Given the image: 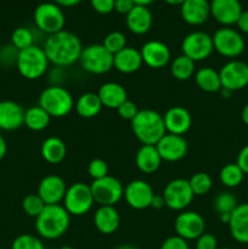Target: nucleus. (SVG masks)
<instances>
[{
  "mask_svg": "<svg viewBox=\"0 0 248 249\" xmlns=\"http://www.w3.org/2000/svg\"><path fill=\"white\" fill-rule=\"evenodd\" d=\"M241 118H242V122L248 126V104L243 107L242 113H241Z\"/></svg>",
  "mask_w": 248,
  "mask_h": 249,
  "instance_id": "nucleus-53",
  "label": "nucleus"
},
{
  "mask_svg": "<svg viewBox=\"0 0 248 249\" xmlns=\"http://www.w3.org/2000/svg\"><path fill=\"white\" fill-rule=\"evenodd\" d=\"M102 45L114 56L119 51L123 50L124 48H126V38L122 32H111V33H108L105 36Z\"/></svg>",
  "mask_w": 248,
  "mask_h": 249,
  "instance_id": "nucleus-39",
  "label": "nucleus"
},
{
  "mask_svg": "<svg viewBox=\"0 0 248 249\" xmlns=\"http://www.w3.org/2000/svg\"><path fill=\"white\" fill-rule=\"evenodd\" d=\"M165 207L172 211H184L192 203L195 195L190 187L189 180L174 179L167 184L163 191Z\"/></svg>",
  "mask_w": 248,
  "mask_h": 249,
  "instance_id": "nucleus-12",
  "label": "nucleus"
},
{
  "mask_svg": "<svg viewBox=\"0 0 248 249\" xmlns=\"http://www.w3.org/2000/svg\"><path fill=\"white\" fill-rule=\"evenodd\" d=\"M45 206L46 204L44 203L38 194L27 195L22 201V209L27 215L32 216V218H36L44 211Z\"/></svg>",
  "mask_w": 248,
  "mask_h": 249,
  "instance_id": "nucleus-38",
  "label": "nucleus"
},
{
  "mask_svg": "<svg viewBox=\"0 0 248 249\" xmlns=\"http://www.w3.org/2000/svg\"><path fill=\"white\" fill-rule=\"evenodd\" d=\"M164 1L169 5H174V6H181L185 0H164Z\"/></svg>",
  "mask_w": 248,
  "mask_h": 249,
  "instance_id": "nucleus-56",
  "label": "nucleus"
},
{
  "mask_svg": "<svg viewBox=\"0 0 248 249\" xmlns=\"http://www.w3.org/2000/svg\"><path fill=\"white\" fill-rule=\"evenodd\" d=\"M49 62L43 48L33 45L19 51L16 67L19 74L28 80H35L43 77L48 71Z\"/></svg>",
  "mask_w": 248,
  "mask_h": 249,
  "instance_id": "nucleus-5",
  "label": "nucleus"
},
{
  "mask_svg": "<svg viewBox=\"0 0 248 249\" xmlns=\"http://www.w3.org/2000/svg\"><path fill=\"white\" fill-rule=\"evenodd\" d=\"M24 109L11 100L0 101V129L12 131L24 125Z\"/></svg>",
  "mask_w": 248,
  "mask_h": 249,
  "instance_id": "nucleus-22",
  "label": "nucleus"
},
{
  "mask_svg": "<svg viewBox=\"0 0 248 249\" xmlns=\"http://www.w3.org/2000/svg\"><path fill=\"white\" fill-rule=\"evenodd\" d=\"M7 152V143L5 141V139L0 135V160L5 157Z\"/></svg>",
  "mask_w": 248,
  "mask_h": 249,
  "instance_id": "nucleus-52",
  "label": "nucleus"
},
{
  "mask_svg": "<svg viewBox=\"0 0 248 249\" xmlns=\"http://www.w3.org/2000/svg\"><path fill=\"white\" fill-rule=\"evenodd\" d=\"M196 71V62L185 55L177 56L170 63V73L177 80H189Z\"/></svg>",
  "mask_w": 248,
  "mask_h": 249,
  "instance_id": "nucleus-33",
  "label": "nucleus"
},
{
  "mask_svg": "<svg viewBox=\"0 0 248 249\" xmlns=\"http://www.w3.org/2000/svg\"><path fill=\"white\" fill-rule=\"evenodd\" d=\"M50 121L51 117L39 105L29 107L24 112V125L33 131H41L46 129L50 124Z\"/></svg>",
  "mask_w": 248,
  "mask_h": 249,
  "instance_id": "nucleus-32",
  "label": "nucleus"
},
{
  "mask_svg": "<svg viewBox=\"0 0 248 249\" xmlns=\"http://www.w3.org/2000/svg\"><path fill=\"white\" fill-rule=\"evenodd\" d=\"M135 2V5H142V6H148L150 4H152L155 0H133Z\"/></svg>",
  "mask_w": 248,
  "mask_h": 249,
  "instance_id": "nucleus-55",
  "label": "nucleus"
},
{
  "mask_svg": "<svg viewBox=\"0 0 248 249\" xmlns=\"http://www.w3.org/2000/svg\"><path fill=\"white\" fill-rule=\"evenodd\" d=\"M11 249H45L44 248V243L41 240L36 236L28 235V233H23V235L17 236L12 242Z\"/></svg>",
  "mask_w": 248,
  "mask_h": 249,
  "instance_id": "nucleus-40",
  "label": "nucleus"
},
{
  "mask_svg": "<svg viewBox=\"0 0 248 249\" xmlns=\"http://www.w3.org/2000/svg\"><path fill=\"white\" fill-rule=\"evenodd\" d=\"M236 26H237L238 32L240 33L248 34V10H243L242 14L238 17L237 22H236Z\"/></svg>",
  "mask_w": 248,
  "mask_h": 249,
  "instance_id": "nucleus-49",
  "label": "nucleus"
},
{
  "mask_svg": "<svg viewBox=\"0 0 248 249\" xmlns=\"http://www.w3.org/2000/svg\"><path fill=\"white\" fill-rule=\"evenodd\" d=\"M19 51L12 44H7L0 48V65L9 67L11 65H16L17 57Z\"/></svg>",
  "mask_w": 248,
  "mask_h": 249,
  "instance_id": "nucleus-42",
  "label": "nucleus"
},
{
  "mask_svg": "<svg viewBox=\"0 0 248 249\" xmlns=\"http://www.w3.org/2000/svg\"><path fill=\"white\" fill-rule=\"evenodd\" d=\"M150 207L153 209H157V211H159V209H162L163 207H165V202L162 195H156V194L153 195Z\"/></svg>",
  "mask_w": 248,
  "mask_h": 249,
  "instance_id": "nucleus-50",
  "label": "nucleus"
},
{
  "mask_svg": "<svg viewBox=\"0 0 248 249\" xmlns=\"http://www.w3.org/2000/svg\"><path fill=\"white\" fill-rule=\"evenodd\" d=\"M116 249H138V248L130 245H123V246H119V247H117Z\"/></svg>",
  "mask_w": 248,
  "mask_h": 249,
  "instance_id": "nucleus-57",
  "label": "nucleus"
},
{
  "mask_svg": "<svg viewBox=\"0 0 248 249\" xmlns=\"http://www.w3.org/2000/svg\"><path fill=\"white\" fill-rule=\"evenodd\" d=\"M189 184L192 190V194L195 196H203V195H207L212 190V186H213L211 175L204 172L195 173L189 179Z\"/></svg>",
  "mask_w": 248,
  "mask_h": 249,
  "instance_id": "nucleus-35",
  "label": "nucleus"
},
{
  "mask_svg": "<svg viewBox=\"0 0 248 249\" xmlns=\"http://www.w3.org/2000/svg\"><path fill=\"white\" fill-rule=\"evenodd\" d=\"M237 206L238 204L236 197L233 196L231 192L228 191L220 192V194L214 198L213 202L214 211L216 212V214H218L219 216L224 215V214H231L235 211V208Z\"/></svg>",
  "mask_w": 248,
  "mask_h": 249,
  "instance_id": "nucleus-36",
  "label": "nucleus"
},
{
  "mask_svg": "<svg viewBox=\"0 0 248 249\" xmlns=\"http://www.w3.org/2000/svg\"><path fill=\"white\" fill-rule=\"evenodd\" d=\"M165 130L174 135H184L192 126V117L186 108L173 106L163 116Z\"/></svg>",
  "mask_w": 248,
  "mask_h": 249,
  "instance_id": "nucleus-20",
  "label": "nucleus"
},
{
  "mask_svg": "<svg viewBox=\"0 0 248 249\" xmlns=\"http://www.w3.org/2000/svg\"><path fill=\"white\" fill-rule=\"evenodd\" d=\"M126 27L131 33L136 36L146 34L151 29L153 23V17L148 6L135 5L130 12L125 16Z\"/></svg>",
  "mask_w": 248,
  "mask_h": 249,
  "instance_id": "nucleus-24",
  "label": "nucleus"
},
{
  "mask_svg": "<svg viewBox=\"0 0 248 249\" xmlns=\"http://www.w3.org/2000/svg\"><path fill=\"white\" fill-rule=\"evenodd\" d=\"M41 157L49 164H60L67 155L66 143L60 138L51 136L44 140L41 145Z\"/></svg>",
  "mask_w": 248,
  "mask_h": 249,
  "instance_id": "nucleus-29",
  "label": "nucleus"
},
{
  "mask_svg": "<svg viewBox=\"0 0 248 249\" xmlns=\"http://www.w3.org/2000/svg\"><path fill=\"white\" fill-rule=\"evenodd\" d=\"M88 173L92 180H99L108 175V165L101 158H95L88 165Z\"/></svg>",
  "mask_w": 248,
  "mask_h": 249,
  "instance_id": "nucleus-41",
  "label": "nucleus"
},
{
  "mask_svg": "<svg viewBox=\"0 0 248 249\" xmlns=\"http://www.w3.org/2000/svg\"><path fill=\"white\" fill-rule=\"evenodd\" d=\"M71 215L61 204L45 206L44 211L35 218V230L45 240H57L67 232Z\"/></svg>",
  "mask_w": 248,
  "mask_h": 249,
  "instance_id": "nucleus-2",
  "label": "nucleus"
},
{
  "mask_svg": "<svg viewBox=\"0 0 248 249\" xmlns=\"http://www.w3.org/2000/svg\"><path fill=\"white\" fill-rule=\"evenodd\" d=\"M75 111L82 118H94L101 112L102 102L97 92H84L75 102Z\"/></svg>",
  "mask_w": 248,
  "mask_h": 249,
  "instance_id": "nucleus-30",
  "label": "nucleus"
},
{
  "mask_svg": "<svg viewBox=\"0 0 248 249\" xmlns=\"http://www.w3.org/2000/svg\"><path fill=\"white\" fill-rule=\"evenodd\" d=\"M219 92H220V95L224 97V99H230V97L232 96V94H233L231 90L225 89V88H221L220 91H219Z\"/></svg>",
  "mask_w": 248,
  "mask_h": 249,
  "instance_id": "nucleus-54",
  "label": "nucleus"
},
{
  "mask_svg": "<svg viewBox=\"0 0 248 249\" xmlns=\"http://www.w3.org/2000/svg\"><path fill=\"white\" fill-rule=\"evenodd\" d=\"M114 56L102 44L83 48L79 62L83 70L91 74H105L113 68Z\"/></svg>",
  "mask_w": 248,
  "mask_h": 249,
  "instance_id": "nucleus-6",
  "label": "nucleus"
},
{
  "mask_svg": "<svg viewBox=\"0 0 248 249\" xmlns=\"http://www.w3.org/2000/svg\"><path fill=\"white\" fill-rule=\"evenodd\" d=\"M121 224V216L114 206H100L94 214V225L104 235L116 232Z\"/></svg>",
  "mask_w": 248,
  "mask_h": 249,
  "instance_id": "nucleus-25",
  "label": "nucleus"
},
{
  "mask_svg": "<svg viewBox=\"0 0 248 249\" xmlns=\"http://www.w3.org/2000/svg\"><path fill=\"white\" fill-rule=\"evenodd\" d=\"M142 63L140 50L131 48V46H126L114 55L113 67L123 74H131L140 70Z\"/></svg>",
  "mask_w": 248,
  "mask_h": 249,
  "instance_id": "nucleus-26",
  "label": "nucleus"
},
{
  "mask_svg": "<svg viewBox=\"0 0 248 249\" xmlns=\"http://www.w3.org/2000/svg\"><path fill=\"white\" fill-rule=\"evenodd\" d=\"M97 95L101 100L102 106L111 109H117L123 102L128 100V94L124 87L114 82L102 84L97 91Z\"/></svg>",
  "mask_w": 248,
  "mask_h": 249,
  "instance_id": "nucleus-27",
  "label": "nucleus"
},
{
  "mask_svg": "<svg viewBox=\"0 0 248 249\" xmlns=\"http://www.w3.org/2000/svg\"><path fill=\"white\" fill-rule=\"evenodd\" d=\"M82 0H53L55 4H57L61 7H72L78 5Z\"/></svg>",
  "mask_w": 248,
  "mask_h": 249,
  "instance_id": "nucleus-51",
  "label": "nucleus"
},
{
  "mask_svg": "<svg viewBox=\"0 0 248 249\" xmlns=\"http://www.w3.org/2000/svg\"><path fill=\"white\" fill-rule=\"evenodd\" d=\"M182 55L195 62L207 60L214 51L212 36L202 31H195L187 34L181 43Z\"/></svg>",
  "mask_w": 248,
  "mask_h": 249,
  "instance_id": "nucleus-11",
  "label": "nucleus"
},
{
  "mask_svg": "<svg viewBox=\"0 0 248 249\" xmlns=\"http://www.w3.org/2000/svg\"><path fill=\"white\" fill-rule=\"evenodd\" d=\"M197 87L206 92H219L221 89L220 75L212 67H202L195 73Z\"/></svg>",
  "mask_w": 248,
  "mask_h": 249,
  "instance_id": "nucleus-31",
  "label": "nucleus"
},
{
  "mask_svg": "<svg viewBox=\"0 0 248 249\" xmlns=\"http://www.w3.org/2000/svg\"><path fill=\"white\" fill-rule=\"evenodd\" d=\"M218 249H232V248H229V247H223V248H218Z\"/></svg>",
  "mask_w": 248,
  "mask_h": 249,
  "instance_id": "nucleus-59",
  "label": "nucleus"
},
{
  "mask_svg": "<svg viewBox=\"0 0 248 249\" xmlns=\"http://www.w3.org/2000/svg\"><path fill=\"white\" fill-rule=\"evenodd\" d=\"M236 163H237L238 167L242 169L245 175L248 174V145H246L245 147H242V150L240 151Z\"/></svg>",
  "mask_w": 248,
  "mask_h": 249,
  "instance_id": "nucleus-48",
  "label": "nucleus"
},
{
  "mask_svg": "<svg viewBox=\"0 0 248 249\" xmlns=\"http://www.w3.org/2000/svg\"><path fill=\"white\" fill-rule=\"evenodd\" d=\"M221 88L232 92L245 89L248 85V65L240 60H231L226 62L219 71Z\"/></svg>",
  "mask_w": 248,
  "mask_h": 249,
  "instance_id": "nucleus-13",
  "label": "nucleus"
},
{
  "mask_svg": "<svg viewBox=\"0 0 248 249\" xmlns=\"http://www.w3.org/2000/svg\"><path fill=\"white\" fill-rule=\"evenodd\" d=\"M139 111H140V109L138 108V106H136L133 101H130V100H126L125 102H123V104L117 108V112H118L119 117H121L122 119L130 122L135 118L136 114L139 113Z\"/></svg>",
  "mask_w": 248,
  "mask_h": 249,
  "instance_id": "nucleus-43",
  "label": "nucleus"
},
{
  "mask_svg": "<svg viewBox=\"0 0 248 249\" xmlns=\"http://www.w3.org/2000/svg\"><path fill=\"white\" fill-rule=\"evenodd\" d=\"M214 50L224 57L235 60L245 51L246 43L242 34L231 27H221L214 32L213 36Z\"/></svg>",
  "mask_w": 248,
  "mask_h": 249,
  "instance_id": "nucleus-7",
  "label": "nucleus"
},
{
  "mask_svg": "<svg viewBox=\"0 0 248 249\" xmlns=\"http://www.w3.org/2000/svg\"><path fill=\"white\" fill-rule=\"evenodd\" d=\"M155 195L153 189L148 182L143 180H133L124 189L123 197L129 207L133 209H146L151 206V201Z\"/></svg>",
  "mask_w": 248,
  "mask_h": 249,
  "instance_id": "nucleus-15",
  "label": "nucleus"
},
{
  "mask_svg": "<svg viewBox=\"0 0 248 249\" xmlns=\"http://www.w3.org/2000/svg\"><path fill=\"white\" fill-rule=\"evenodd\" d=\"M66 191L67 186L62 178L58 175H48L40 181L36 194L46 206H50V204H60L61 202H63Z\"/></svg>",
  "mask_w": 248,
  "mask_h": 249,
  "instance_id": "nucleus-19",
  "label": "nucleus"
},
{
  "mask_svg": "<svg viewBox=\"0 0 248 249\" xmlns=\"http://www.w3.org/2000/svg\"><path fill=\"white\" fill-rule=\"evenodd\" d=\"M130 123L134 135L142 145H156L167 134L163 116L153 109H141Z\"/></svg>",
  "mask_w": 248,
  "mask_h": 249,
  "instance_id": "nucleus-3",
  "label": "nucleus"
},
{
  "mask_svg": "<svg viewBox=\"0 0 248 249\" xmlns=\"http://www.w3.org/2000/svg\"><path fill=\"white\" fill-rule=\"evenodd\" d=\"M228 225L236 242L248 245V203H241L236 207Z\"/></svg>",
  "mask_w": 248,
  "mask_h": 249,
  "instance_id": "nucleus-23",
  "label": "nucleus"
},
{
  "mask_svg": "<svg viewBox=\"0 0 248 249\" xmlns=\"http://www.w3.org/2000/svg\"><path fill=\"white\" fill-rule=\"evenodd\" d=\"M219 178H220V181L224 186L233 189V187H237L242 184L245 173L238 167L237 163H228L221 168Z\"/></svg>",
  "mask_w": 248,
  "mask_h": 249,
  "instance_id": "nucleus-34",
  "label": "nucleus"
},
{
  "mask_svg": "<svg viewBox=\"0 0 248 249\" xmlns=\"http://www.w3.org/2000/svg\"><path fill=\"white\" fill-rule=\"evenodd\" d=\"M60 249H74V248L70 247V246H63V247H61Z\"/></svg>",
  "mask_w": 248,
  "mask_h": 249,
  "instance_id": "nucleus-58",
  "label": "nucleus"
},
{
  "mask_svg": "<svg viewBox=\"0 0 248 249\" xmlns=\"http://www.w3.org/2000/svg\"><path fill=\"white\" fill-rule=\"evenodd\" d=\"M196 249H218V241L215 236L204 232L196 240Z\"/></svg>",
  "mask_w": 248,
  "mask_h": 249,
  "instance_id": "nucleus-45",
  "label": "nucleus"
},
{
  "mask_svg": "<svg viewBox=\"0 0 248 249\" xmlns=\"http://www.w3.org/2000/svg\"><path fill=\"white\" fill-rule=\"evenodd\" d=\"M34 23L39 31L50 34L63 31L66 17L61 6L55 2H41L34 10Z\"/></svg>",
  "mask_w": 248,
  "mask_h": 249,
  "instance_id": "nucleus-9",
  "label": "nucleus"
},
{
  "mask_svg": "<svg viewBox=\"0 0 248 249\" xmlns=\"http://www.w3.org/2000/svg\"><path fill=\"white\" fill-rule=\"evenodd\" d=\"M135 6V2L133 0H116L114 1V11L121 15H128Z\"/></svg>",
  "mask_w": 248,
  "mask_h": 249,
  "instance_id": "nucleus-47",
  "label": "nucleus"
},
{
  "mask_svg": "<svg viewBox=\"0 0 248 249\" xmlns=\"http://www.w3.org/2000/svg\"><path fill=\"white\" fill-rule=\"evenodd\" d=\"M114 1L116 0H90V5L97 14L108 15L114 11Z\"/></svg>",
  "mask_w": 248,
  "mask_h": 249,
  "instance_id": "nucleus-44",
  "label": "nucleus"
},
{
  "mask_svg": "<svg viewBox=\"0 0 248 249\" xmlns=\"http://www.w3.org/2000/svg\"><path fill=\"white\" fill-rule=\"evenodd\" d=\"M160 249H189V243L177 235L170 236L162 243Z\"/></svg>",
  "mask_w": 248,
  "mask_h": 249,
  "instance_id": "nucleus-46",
  "label": "nucleus"
},
{
  "mask_svg": "<svg viewBox=\"0 0 248 249\" xmlns=\"http://www.w3.org/2000/svg\"><path fill=\"white\" fill-rule=\"evenodd\" d=\"M142 62L153 70L165 67L170 61V50L159 40L146 41L140 49Z\"/></svg>",
  "mask_w": 248,
  "mask_h": 249,
  "instance_id": "nucleus-18",
  "label": "nucleus"
},
{
  "mask_svg": "<svg viewBox=\"0 0 248 249\" xmlns=\"http://www.w3.org/2000/svg\"><path fill=\"white\" fill-rule=\"evenodd\" d=\"M175 232L186 241L197 240L206 230V221L197 212H182L177 216L174 223Z\"/></svg>",
  "mask_w": 248,
  "mask_h": 249,
  "instance_id": "nucleus-14",
  "label": "nucleus"
},
{
  "mask_svg": "<svg viewBox=\"0 0 248 249\" xmlns=\"http://www.w3.org/2000/svg\"><path fill=\"white\" fill-rule=\"evenodd\" d=\"M95 201L90 190V185H85L84 182H75L67 187L63 198V207L70 215H85L89 213Z\"/></svg>",
  "mask_w": 248,
  "mask_h": 249,
  "instance_id": "nucleus-8",
  "label": "nucleus"
},
{
  "mask_svg": "<svg viewBox=\"0 0 248 249\" xmlns=\"http://www.w3.org/2000/svg\"><path fill=\"white\" fill-rule=\"evenodd\" d=\"M0 249H1V247H0Z\"/></svg>",
  "mask_w": 248,
  "mask_h": 249,
  "instance_id": "nucleus-60",
  "label": "nucleus"
},
{
  "mask_svg": "<svg viewBox=\"0 0 248 249\" xmlns=\"http://www.w3.org/2000/svg\"><path fill=\"white\" fill-rule=\"evenodd\" d=\"M180 14L190 26H201L211 16V2L208 0H185L180 6Z\"/></svg>",
  "mask_w": 248,
  "mask_h": 249,
  "instance_id": "nucleus-21",
  "label": "nucleus"
},
{
  "mask_svg": "<svg viewBox=\"0 0 248 249\" xmlns=\"http://www.w3.org/2000/svg\"><path fill=\"white\" fill-rule=\"evenodd\" d=\"M135 163L141 173L153 174L159 169L162 158L155 145H142L136 153Z\"/></svg>",
  "mask_w": 248,
  "mask_h": 249,
  "instance_id": "nucleus-28",
  "label": "nucleus"
},
{
  "mask_svg": "<svg viewBox=\"0 0 248 249\" xmlns=\"http://www.w3.org/2000/svg\"><path fill=\"white\" fill-rule=\"evenodd\" d=\"M43 49L49 62L55 67L65 68L79 61L83 45L77 34L63 29L48 36Z\"/></svg>",
  "mask_w": 248,
  "mask_h": 249,
  "instance_id": "nucleus-1",
  "label": "nucleus"
},
{
  "mask_svg": "<svg viewBox=\"0 0 248 249\" xmlns=\"http://www.w3.org/2000/svg\"><path fill=\"white\" fill-rule=\"evenodd\" d=\"M155 146L162 160L165 162H177L182 160L189 150L187 141L184 136L169 133L165 134Z\"/></svg>",
  "mask_w": 248,
  "mask_h": 249,
  "instance_id": "nucleus-16",
  "label": "nucleus"
},
{
  "mask_svg": "<svg viewBox=\"0 0 248 249\" xmlns=\"http://www.w3.org/2000/svg\"><path fill=\"white\" fill-rule=\"evenodd\" d=\"M39 106L45 109L51 118H62L73 109L74 100L71 92L62 85H50L41 91Z\"/></svg>",
  "mask_w": 248,
  "mask_h": 249,
  "instance_id": "nucleus-4",
  "label": "nucleus"
},
{
  "mask_svg": "<svg viewBox=\"0 0 248 249\" xmlns=\"http://www.w3.org/2000/svg\"><path fill=\"white\" fill-rule=\"evenodd\" d=\"M95 203L99 206H116L124 195V187L117 178L107 175L99 180H92L90 185Z\"/></svg>",
  "mask_w": 248,
  "mask_h": 249,
  "instance_id": "nucleus-10",
  "label": "nucleus"
},
{
  "mask_svg": "<svg viewBox=\"0 0 248 249\" xmlns=\"http://www.w3.org/2000/svg\"><path fill=\"white\" fill-rule=\"evenodd\" d=\"M11 44L18 51L34 45L33 32L27 27H17L11 36Z\"/></svg>",
  "mask_w": 248,
  "mask_h": 249,
  "instance_id": "nucleus-37",
  "label": "nucleus"
},
{
  "mask_svg": "<svg viewBox=\"0 0 248 249\" xmlns=\"http://www.w3.org/2000/svg\"><path fill=\"white\" fill-rule=\"evenodd\" d=\"M211 15L223 27H231L236 24L243 9L240 0H212Z\"/></svg>",
  "mask_w": 248,
  "mask_h": 249,
  "instance_id": "nucleus-17",
  "label": "nucleus"
}]
</instances>
